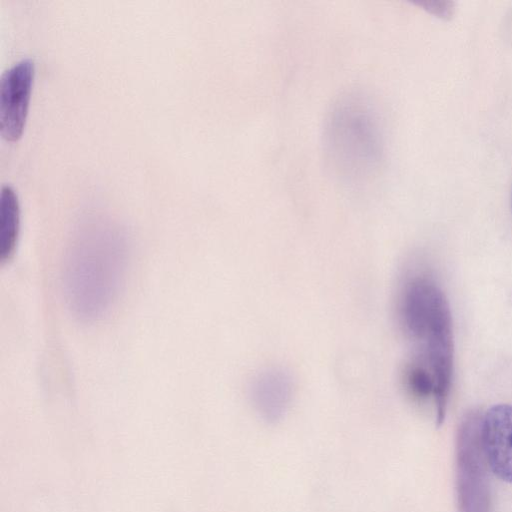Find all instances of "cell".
Wrapping results in <instances>:
<instances>
[{
	"mask_svg": "<svg viewBox=\"0 0 512 512\" xmlns=\"http://www.w3.org/2000/svg\"><path fill=\"white\" fill-rule=\"evenodd\" d=\"M363 94L349 92L333 104L324 128V151L344 183L363 184L384 161V142L375 108Z\"/></svg>",
	"mask_w": 512,
	"mask_h": 512,
	"instance_id": "obj_1",
	"label": "cell"
},
{
	"mask_svg": "<svg viewBox=\"0 0 512 512\" xmlns=\"http://www.w3.org/2000/svg\"><path fill=\"white\" fill-rule=\"evenodd\" d=\"M128 248L118 239H79L67 251L64 285L67 301L84 320L104 315L116 300L127 267Z\"/></svg>",
	"mask_w": 512,
	"mask_h": 512,
	"instance_id": "obj_2",
	"label": "cell"
},
{
	"mask_svg": "<svg viewBox=\"0 0 512 512\" xmlns=\"http://www.w3.org/2000/svg\"><path fill=\"white\" fill-rule=\"evenodd\" d=\"M482 417L468 412L456 441V487L460 512H491L488 463L481 442Z\"/></svg>",
	"mask_w": 512,
	"mask_h": 512,
	"instance_id": "obj_3",
	"label": "cell"
},
{
	"mask_svg": "<svg viewBox=\"0 0 512 512\" xmlns=\"http://www.w3.org/2000/svg\"><path fill=\"white\" fill-rule=\"evenodd\" d=\"M34 77V61L22 58L6 69L0 79V133L18 140L24 130Z\"/></svg>",
	"mask_w": 512,
	"mask_h": 512,
	"instance_id": "obj_4",
	"label": "cell"
},
{
	"mask_svg": "<svg viewBox=\"0 0 512 512\" xmlns=\"http://www.w3.org/2000/svg\"><path fill=\"white\" fill-rule=\"evenodd\" d=\"M481 442L490 470L512 483V405H494L483 415Z\"/></svg>",
	"mask_w": 512,
	"mask_h": 512,
	"instance_id": "obj_5",
	"label": "cell"
},
{
	"mask_svg": "<svg viewBox=\"0 0 512 512\" xmlns=\"http://www.w3.org/2000/svg\"><path fill=\"white\" fill-rule=\"evenodd\" d=\"M292 391L293 382L289 373L271 368L253 379L250 396L259 414L268 421H275L285 413Z\"/></svg>",
	"mask_w": 512,
	"mask_h": 512,
	"instance_id": "obj_6",
	"label": "cell"
},
{
	"mask_svg": "<svg viewBox=\"0 0 512 512\" xmlns=\"http://www.w3.org/2000/svg\"><path fill=\"white\" fill-rule=\"evenodd\" d=\"M20 230L18 196L9 184L2 185L0 197V262L5 264L15 254Z\"/></svg>",
	"mask_w": 512,
	"mask_h": 512,
	"instance_id": "obj_7",
	"label": "cell"
},
{
	"mask_svg": "<svg viewBox=\"0 0 512 512\" xmlns=\"http://www.w3.org/2000/svg\"><path fill=\"white\" fill-rule=\"evenodd\" d=\"M405 381L411 393L419 398L435 395V382L431 372L420 362L413 360L408 364Z\"/></svg>",
	"mask_w": 512,
	"mask_h": 512,
	"instance_id": "obj_8",
	"label": "cell"
}]
</instances>
